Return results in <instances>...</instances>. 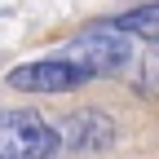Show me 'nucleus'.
<instances>
[{
	"instance_id": "nucleus-1",
	"label": "nucleus",
	"mask_w": 159,
	"mask_h": 159,
	"mask_svg": "<svg viewBox=\"0 0 159 159\" xmlns=\"http://www.w3.org/2000/svg\"><path fill=\"white\" fill-rule=\"evenodd\" d=\"M128 57H133V44H128V35L102 22V27H89V31H80L71 44L62 49V62H71L75 71H84L89 80L93 75H111V71H124L128 66Z\"/></svg>"
},
{
	"instance_id": "nucleus-2",
	"label": "nucleus",
	"mask_w": 159,
	"mask_h": 159,
	"mask_svg": "<svg viewBox=\"0 0 159 159\" xmlns=\"http://www.w3.org/2000/svg\"><path fill=\"white\" fill-rule=\"evenodd\" d=\"M62 133L31 111H0V159H53Z\"/></svg>"
},
{
	"instance_id": "nucleus-3",
	"label": "nucleus",
	"mask_w": 159,
	"mask_h": 159,
	"mask_svg": "<svg viewBox=\"0 0 159 159\" xmlns=\"http://www.w3.org/2000/svg\"><path fill=\"white\" fill-rule=\"evenodd\" d=\"M84 71H75L71 62H62V57H40V62H22L13 66L5 75V89L13 93H71L84 84Z\"/></svg>"
},
{
	"instance_id": "nucleus-4",
	"label": "nucleus",
	"mask_w": 159,
	"mask_h": 159,
	"mask_svg": "<svg viewBox=\"0 0 159 159\" xmlns=\"http://www.w3.org/2000/svg\"><path fill=\"white\" fill-rule=\"evenodd\" d=\"M111 142H115V128L102 111H80V115L66 119V146L71 150L89 155V150H106Z\"/></svg>"
},
{
	"instance_id": "nucleus-5",
	"label": "nucleus",
	"mask_w": 159,
	"mask_h": 159,
	"mask_svg": "<svg viewBox=\"0 0 159 159\" xmlns=\"http://www.w3.org/2000/svg\"><path fill=\"white\" fill-rule=\"evenodd\" d=\"M111 27H119L124 35H137V40H150V44H159V5L128 9V13L111 18Z\"/></svg>"
},
{
	"instance_id": "nucleus-6",
	"label": "nucleus",
	"mask_w": 159,
	"mask_h": 159,
	"mask_svg": "<svg viewBox=\"0 0 159 159\" xmlns=\"http://www.w3.org/2000/svg\"><path fill=\"white\" fill-rule=\"evenodd\" d=\"M142 84H146V89H159V53L146 62V71H142Z\"/></svg>"
}]
</instances>
